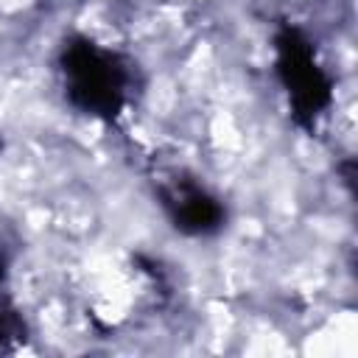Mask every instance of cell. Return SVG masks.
I'll list each match as a JSON object with an SVG mask.
<instances>
[{
    "label": "cell",
    "mask_w": 358,
    "mask_h": 358,
    "mask_svg": "<svg viewBox=\"0 0 358 358\" xmlns=\"http://www.w3.org/2000/svg\"><path fill=\"white\" fill-rule=\"evenodd\" d=\"M64 84L76 106L90 115H115L126 95V76L117 59L92 42L70 45L64 53Z\"/></svg>",
    "instance_id": "1"
},
{
    "label": "cell",
    "mask_w": 358,
    "mask_h": 358,
    "mask_svg": "<svg viewBox=\"0 0 358 358\" xmlns=\"http://www.w3.org/2000/svg\"><path fill=\"white\" fill-rule=\"evenodd\" d=\"M280 73L294 106L302 115H316L330 101V84L322 67L316 64L308 42L299 39V34L294 31L280 39Z\"/></svg>",
    "instance_id": "2"
},
{
    "label": "cell",
    "mask_w": 358,
    "mask_h": 358,
    "mask_svg": "<svg viewBox=\"0 0 358 358\" xmlns=\"http://www.w3.org/2000/svg\"><path fill=\"white\" fill-rule=\"evenodd\" d=\"M165 204L173 210L176 221L185 227V229H193V232H204L210 227H215L218 221V207L213 204V199L201 190V187H193V185H173L168 193H165Z\"/></svg>",
    "instance_id": "3"
}]
</instances>
